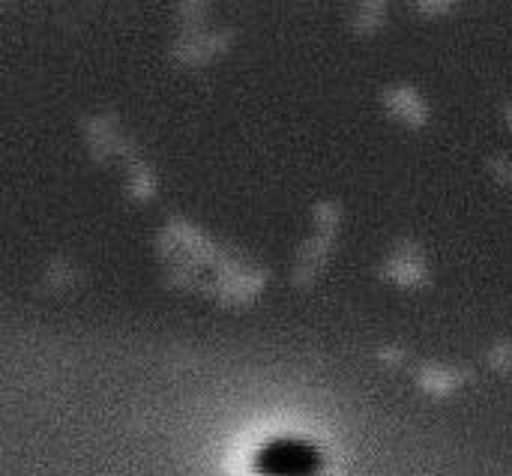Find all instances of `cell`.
Segmentation results:
<instances>
[{
	"instance_id": "1",
	"label": "cell",
	"mask_w": 512,
	"mask_h": 476,
	"mask_svg": "<svg viewBox=\"0 0 512 476\" xmlns=\"http://www.w3.org/2000/svg\"><path fill=\"white\" fill-rule=\"evenodd\" d=\"M261 471L270 476H300L312 471V459L297 444H276L261 453Z\"/></svg>"
}]
</instances>
